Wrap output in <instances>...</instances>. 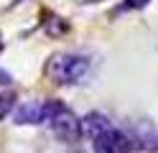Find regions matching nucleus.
I'll return each mask as SVG.
<instances>
[{"label": "nucleus", "instance_id": "nucleus-1", "mask_svg": "<svg viewBox=\"0 0 158 153\" xmlns=\"http://www.w3.org/2000/svg\"><path fill=\"white\" fill-rule=\"evenodd\" d=\"M92 59L72 51H56L46 59V77L56 84H79L89 74Z\"/></svg>", "mask_w": 158, "mask_h": 153}, {"label": "nucleus", "instance_id": "nucleus-2", "mask_svg": "<svg viewBox=\"0 0 158 153\" xmlns=\"http://www.w3.org/2000/svg\"><path fill=\"white\" fill-rule=\"evenodd\" d=\"M46 125L64 143H79L82 138V117H77V112L66 107L61 100L46 102Z\"/></svg>", "mask_w": 158, "mask_h": 153}, {"label": "nucleus", "instance_id": "nucleus-3", "mask_svg": "<svg viewBox=\"0 0 158 153\" xmlns=\"http://www.w3.org/2000/svg\"><path fill=\"white\" fill-rule=\"evenodd\" d=\"M92 151L94 153H133L138 148L127 133H123L120 128H110L100 138L92 140Z\"/></svg>", "mask_w": 158, "mask_h": 153}, {"label": "nucleus", "instance_id": "nucleus-4", "mask_svg": "<svg viewBox=\"0 0 158 153\" xmlns=\"http://www.w3.org/2000/svg\"><path fill=\"white\" fill-rule=\"evenodd\" d=\"M130 138L138 151H158V125L151 120H138L130 128Z\"/></svg>", "mask_w": 158, "mask_h": 153}, {"label": "nucleus", "instance_id": "nucleus-5", "mask_svg": "<svg viewBox=\"0 0 158 153\" xmlns=\"http://www.w3.org/2000/svg\"><path fill=\"white\" fill-rule=\"evenodd\" d=\"M13 122L15 125H41V122H46V102L31 100V102L18 105L13 112Z\"/></svg>", "mask_w": 158, "mask_h": 153}, {"label": "nucleus", "instance_id": "nucleus-6", "mask_svg": "<svg viewBox=\"0 0 158 153\" xmlns=\"http://www.w3.org/2000/svg\"><path fill=\"white\" fill-rule=\"evenodd\" d=\"M110 128H112V122H110V117H107L105 112L92 110V112H87V115L82 117V135H87L89 140L100 138L102 133H107Z\"/></svg>", "mask_w": 158, "mask_h": 153}, {"label": "nucleus", "instance_id": "nucleus-7", "mask_svg": "<svg viewBox=\"0 0 158 153\" xmlns=\"http://www.w3.org/2000/svg\"><path fill=\"white\" fill-rule=\"evenodd\" d=\"M44 31H46V36L59 38V36L69 33V23H66L64 18H59V15H48V18L44 20Z\"/></svg>", "mask_w": 158, "mask_h": 153}, {"label": "nucleus", "instance_id": "nucleus-8", "mask_svg": "<svg viewBox=\"0 0 158 153\" xmlns=\"http://www.w3.org/2000/svg\"><path fill=\"white\" fill-rule=\"evenodd\" d=\"M13 107H15V95L13 92H0V120H5L10 115Z\"/></svg>", "mask_w": 158, "mask_h": 153}, {"label": "nucleus", "instance_id": "nucleus-9", "mask_svg": "<svg viewBox=\"0 0 158 153\" xmlns=\"http://www.w3.org/2000/svg\"><path fill=\"white\" fill-rule=\"evenodd\" d=\"M151 0H125V3L120 5V10H143Z\"/></svg>", "mask_w": 158, "mask_h": 153}, {"label": "nucleus", "instance_id": "nucleus-10", "mask_svg": "<svg viewBox=\"0 0 158 153\" xmlns=\"http://www.w3.org/2000/svg\"><path fill=\"white\" fill-rule=\"evenodd\" d=\"M13 74L10 71H5V69H0V87H13Z\"/></svg>", "mask_w": 158, "mask_h": 153}, {"label": "nucleus", "instance_id": "nucleus-11", "mask_svg": "<svg viewBox=\"0 0 158 153\" xmlns=\"http://www.w3.org/2000/svg\"><path fill=\"white\" fill-rule=\"evenodd\" d=\"M77 3H82V5H92V3H102V0H77Z\"/></svg>", "mask_w": 158, "mask_h": 153}, {"label": "nucleus", "instance_id": "nucleus-12", "mask_svg": "<svg viewBox=\"0 0 158 153\" xmlns=\"http://www.w3.org/2000/svg\"><path fill=\"white\" fill-rule=\"evenodd\" d=\"M0 54H3V44H0Z\"/></svg>", "mask_w": 158, "mask_h": 153}, {"label": "nucleus", "instance_id": "nucleus-13", "mask_svg": "<svg viewBox=\"0 0 158 153\" xmlns=\"http://www.w3.org/2000/svg\"><path fill=\"white\" fill-rule=\"evenodd\" d=\"M15 3H23V0H15Z\"/></svg>", "mask_w": 158, "mask_h": 153}, {"label": "nucleus", "instance_id": "nucleus-14", "mask_svg": "<svg viewBox=\"0 0 158 153\" xmlns=\"http://www.w3.org/2000/svg\"><path fill=\"white\" fill-rule=\"evenodd\" d=\"M0 44H3V41H0Z\"/></svg>", "mask_w": 158, "mask_h": 153}]
</instances>
